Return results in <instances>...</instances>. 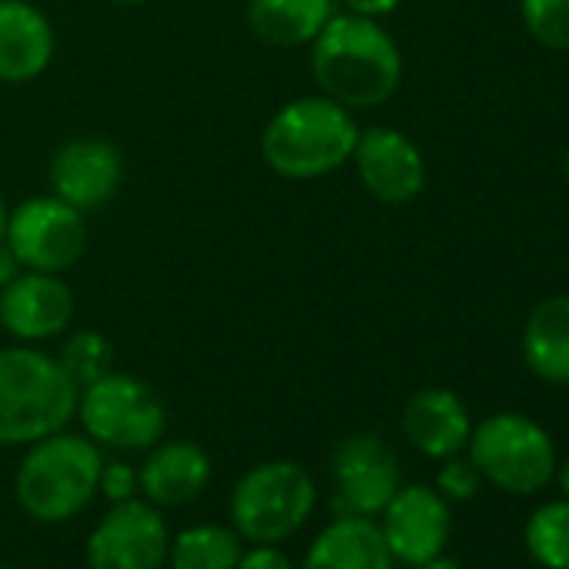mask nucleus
I'll return each instance as SVG.
<instances>
[{
	"mask_svg": "<svg viewBox=\"0 0 569 569\" xmlns=\"http://www.w3.org/2000/svg\"><path fill=\"white\" fill-rule=\"evenodd\" d=\"M392 562L376 519L339 516L312 539L299 569H392Z\"/></svg>",
	"mask_w": 569,
	"mask_h": 569,
	"instance_id": "18",
	"label": "nucleus"
},
{
	"mask_svg": "<svg viewBox=\"0 0 569 569\" xmlns=\"http://www.w3.org/2000/svg\"><path fill=\"white\" fill-rule=\"evenodd\" d=\"M74 419H81L84 436L94 439L101 449L148 452L154 442L164 439L168 406L151 382L111 369L108 376L81 389Z\"/></svg>",
	"mask_w": 569,
	"mask_h": 569,
	"instance_id": "6",
	"label": "nucleus"
},
{
	"mask_svg": "<svg viewBox=\"0 0 569 569\" xmlns=\"http://www.w3.org/2000/svg\"><path fill=\"white\" fill-rule=\"evenodd\" d=\"M562 168H566V178H569V151H566V161H562Z\"/></svg>",
	"mask_w": 569,
	"mask_h": 569,
	"instance_id": "34",
	"label": "nucleus"
},
{
	"mask_svg": "<svg viewBox=\"0 0 569 569\" xmlns=\"http://www.w3.org/2000/svg\"><path fill=\"white\" fill-rule=\"evenodd\" d=\"M241 552H244V539L234 532V526L198 522L191 529H181L171 539L168 566L171 569H234Z\"/></svg>",
	"mask_w": 569,
	"mask_h": 569,
	"instance_id": "21",
	"label": "nucleus"
},
{
	"mask_svg": "<svg viewBox=\"0 0 569 569\" xmlns=\"http://www.w3.org/2000/svg\"><path fill=\"white\" fill-rule=\"evenodd\" d=\"M21 271H24V264L18 261V254L11 251V244L0 241V289H4V284H11Z\"/></svg>",
	"mask_w": 569,
	"mask_h": 569,
	"instance_id": "29",
	"label": "nucleus"
},
{
	"mask_svg": "<svg viewBox=\"0 0 569 569\" xmlns=\"http://www.w3.org/2000/svg\"><path fill=\"white\" fill-rule=\"evenodd\" d=\"M8 214H11V208H8L4 194H0V241H4V231H8Z\"/></svg>",
	"mask_w": 569,
	"mask_h": 569,
	"instance_id": "31",
	"label": "nucleus"
},
{
	"mask_svg": "<svg viewBox=\"0 0 569 569\" xmlns=\"http://www.w3.org/2000/svg\"><path fill=\"white\" fill-rule=\"evenodd\" d=\"M0 569H14V566H0Z\"/></svg>",
	"mask_w": 569,
	"mask_h": 569,
	"instance_id": "35",
	"label": "nucleus"
},
{
	"mask_svg": "<svg viewBox=\"0 0 569 569\" xmlns=\"http://www.w3.org/2000/svg\"><path fill=\"white\" fill-rule=\"evenodd\" d=\"M379 516V529L392 559L406 566H422L449 546L452 509L449 499L432 486H399Z\"/></svg>",
	"mask_w": 569,
	"mask_h": 569,
	"instance_id": "10",
	"label": "nucleus"
},
{
	"mask_svg": "<svg viewBox=\"0 0 569 569\" xmlns=\"http://www.w3.org/2000/svg\"><path fill=\"white\" fill-rule=\"evenodd\" d=\"M526 549L546 569H569V499L546 502L529 516Z\"/></svg>",
	"mask_w": 569,
	"mask_h": 569,
	"instance_id": "22",
	"label": "nucleus"
},
{
	"mask_svg": "<svg viewBox=\"0 0 569 569\" xmlns=\"http://www.w3.org/2000/svg\"><path fill=\"white\" fill-rule=\"evenodd\" d=\"M211 482V456L188 439H161L148 449L138 469V492L151 506L181 509L194 502Z\"/></svg>",
	"mask_w": 569,
	"mask_h": 569,
	"instance_id": "15",
	"label": "nucleus"
},
{
	"mask_svg": "<svg viewBox=\"0 0 569 569\" xmlns=\"http://www.w3.org/2000/svg\"><path fill=\"white\" fill-rule=\"evenodd\" d=\"M319 486L292 459H271L248 469L231 489V526L251 546H278L296 536L316 512Z\"/></svg>",
	"mask_w": 569,
	"mask_h": 569,
	"instance_id": "5",
	"label": "nucleus"
},
{
	"mask_svg": "<svg viewBox=\"0 0 569 569\" xmlns=\"http://www.w3.org/2000/svg\"><path fill=\"white\" fill-rule=\"evenodd\" d=\"M446 466L439 469V492L446 496V499H456V502H466V499H472L476 496V489H479V482H482V476H479V469L472 466V459H459V456H449V459H442Z\"/></svg>",
	"mask_w": 569,
	"mask_h": 569,
	"instance_id": "25",
	"label": "nucleus"
},
{
	"mask_svg": "<svg viewBox=\"0 0 569 569\" xmlns=\"http://www.w3.org/2000/svg\"><path fill=\"white\" fill-rule=\"evenodd\" d=\"M339 14V0H248L244 21L268 48H306Z\"/></svg>",
	"mask_w": 569,
	"mask_h": 569,
	"instance_id": "19",
	"label": "nucleus"
},
{
	"mask_svg": "<svg viewBox=\"0 0 569 569\" xmlns=\"http://www.w3.org/2000/svg\"><path fill=\"white\" fill-rule=\"evenodd\" d=\"M339 4H342L349 14L382 21V18H389V14H396V11H399L402 0H339Z\"/></svg>",
	"mask_w": 569,
	"mask_h": 569,
	"instance_id": "28",
	"label": "nucleus"
},
{
	"mask_svg": "<svg viewBox=\"0 0 569 569\" xmlns=\"http://www.w3.org/2000/svg\"><path fill=\"white\" fill-rule=\"evenodd\" d=\"M309 48L319 94L349 111L382 108L402 84V51L372 18L339 11Z\"/></svg>",
	"mask_w": 569,
	"mask_h": 569,
	"instance_id": "1",
	"label": "nucleus"
},
{
	"mask_svg": "<svg viewBox=\"0 0 569 569\" xmlns=\"http://www.w3.org/2000/svg\"><path fill=\"white\" fill-rule=\"evenodd\" d=\"M58 51L54 24L31 0H0V84L38 81Z\"/></svg>",
	"mask_w": 569,
	"mask_h": 569,
	"instance_id": "16",
	"label": "nucleus"
},
{
	"mask_svg": "<svg viewBox=\"0 0 569 569\" xmlns=\"http://www.w3.org/2000/svg\"><path fill=\"white\" fill-rule=\"evenodd\" d=\"M366 191L382 204H409L426 191V158L419 144L399 128H366L359 131L352 161Z\"/></svg>",
	"mask_w": 569,
	"mask_h": 569,
	"instance_id": "11",
	"label": "nucleus"
},
{
	"mask_svg": "<svg viewBox=\"0 0 569 569\" xmlns=\"http://www.w3.org/2000/svg\"><path fill=\"white\" fill-rule=\"evenodd\" d=\"M78 396L58 356L28 342L0 349V446H31L68 429Z\"/></svg>",
	"mask_w": 569,
	"mask_h": 569,
	"instance_id": "3",
	"label": "nucleus"
},
{
	"mask_svg": "<svg viewBox=\"0 0 569 569\" xmlns=\"http://www.w3.org/2000/svg\"><path fill=\"white\" fill-rule=\"evenodd\" d=\"M234 569H299L278 546H251L241 552Z\"/></svg>",
	"mask_w": 569,
	"mask_h": 569,
	"instance_id": "27",
	"label": "nucleus"
},
{
	"mask_svg": "<svg viewBox=\"0 0 569 569\" xmlns=\"http://www.w3.org/2000/svg\"><path fill=\"white\" fill-rule=\"evenodd\" d=\"M466 449L479 476L512 496L539 492L556 472V446L549 432L522 412H496L482 419Z\"/></svg>",
	"mask_w": 569,
	"mask_h": 569,
	"instance_id": "7",
	"label": "nucleus"
},
{
	"mask_svg": "<svg viewBox=\"0 0 569 569\" xmlns=\"http://www.w3.org/2000/svg\"><path fill=\"white\" fill-rule=\"evenodd\" d=\"M332 479H336V506L342 516H379L386 502L396 496L399 482V459L386 439L372 432H359L339 442L332 456Z\"/></svg>",
	"mask_w": 569,
	"mask_h": 569,
	"instance_id": "12",
	"label": "nucleus"
},
{
	"mask_svg": "<svg viewBox=\"0 0 569 569\" xmlns=\"http://www.w3.org/2000/svg\"><path fill=\"white\" fill-rule=\"evenodd\" d=\"M51 194L74 204L78 211L104 208L121 181H124V158L104 138H68L48 168Z\"/></svg>",
	"mask_w": 569,
	"mask_h": 569,
	"instance_id": "14",
	"label": "nucleus"
},
{
	"mask_svg": "<svg viewBox=\"0 0 569 569\" xmlns=\"http://www.w3.org/2000/svg\"><path fill=\"white\" fill-rule=\"evenodd\" d=\"M559 486H562V496L569 499V459H566L562 469H559Z\"/></svg>",
	"mask_w": 569,
	"mask_h": 569,
	"instance_id": "32",
	"label": "nucleus"
},
{
	"mask_svg": "<svg viewBox=\"0 0 569 569\" xmlns=\"http://www.w3.org/2000/svg\"><path fill=\"white\" fill-rule=\"evenodd\" d=\"M58 362L71 376V382L84 389L114 369V342L98 329H78L64 339Z\"/></svg>",
	"mask_w": 569,
	"mask_h": 569,
	"instance_id": "23",
	"label": "nucleus"
},
{
	"mask_svg": "<svg viewBox=\"0 0 569 569\" xmlns=\"http://www.w3.org/2000/svg\"><path fill=\"white\" fill-rule=\"evenodd\" d=\"M416 569H459V562L452 559V556H446V552H439V556H432V559H426L422 566H416Z\"/></svg>",
	"mask_w": 569,
	"mask_h": 569,
	"instance_id": "30",
	"label": "nucleus"
},
{
	"mask_svg": "<svg viewBox=\"0 0 569 569\" xmlns=\"http://www.w3.org/2000/svg\"><path fill=\"white\" fill-rule=\"evenodd\" d=\"M359 121L326 94H302L281 104L258 141L261 161L284 181H316L352 161Z\"/></svg>",
	"mask_w": 569,
	"mask_h": 569,
	"instance_id": "2",
	"label": "nucleus"
},
{
	"mask_svg": "<svg viewBox=\"0 0 569 569\" xmlns=\"http://www.w3.org/2000/svg\"><path fill=\"white\" fill-rule=\"evenodd\" d=\"M406 439L429 459L459 456L472 436L466 402L449 389H419L402 409Z\"/></svg>",
	"mask_w": 569,
	"mask_h": 569,
	"instance_id": "17",
	"label": "nucleus"
},
{
	"mask_svg": "<svg viewBox=\"0 0 569 569\" xmlns=\"http://www.w3.org/2000/svg\"><path fill=\"white\" fill-rule=\"evenodd\" d=\"M74 322V292L61 274L21 271L0 289V326L8 336L28 346L64 336Z\"/></svg>",
	"mask_w": 569,
	"mask_h": 569,
	"instance_id": "13",
	"label": "nucleus"
},
{
	"mask_svg": "<svg viewBox=\"0 0 569 569\" xmlns=\"http://www.w3.org/2000/svg\"><path fill=\"white\" fill-rule=\"evenodd\" d=\"M98 492H104L111 502H124V499H134L138 496V469L121 462V459H111L101 466V479H98Z\"/></svg>",
	"mask_w": 569,
	"mask_h": 569,
	"instance_id": "26",
	"label": "nucleus"
},
{
	"mask_svg": "<svg viewBox=\"0 0 569 569\" xmlns=\"http://www.w3.org/2000/svg\"><path fill=\"white\" fill-rule=\"evenodd\" d=\"M171 532L158 506L148 499L111 502L84 546L88 569H161L168 562Z\"/></svg>",
	"mask_w": 569,
	"mask_h": 569,
	"instance_id": "9",
	"label": "nucleus"
},
{
	"mask_svg": "<svg viewBox=\"0 0 569 569\" xmlns=\"http://www.w3.org/2000/svg\"><path fill=\"white\" fill-rule=\"evenodd\" d=\"M522 24L549 51H569V0H519Z\"/></svg>",
	"mask_w": 569,
	"mask_h": 569,
	"instance_id": "24",
	"label": "nucleus"
},
{
	"mask_svg": "<svg viewBox=\"0 0 569 569\" xmlns=\"http://www.w3.org/2000/svg\"><path fill=\"white\" fill-rule=\"evenodd\" d=\"M101 466L104 456L94 439L61 429L28 446L14 476V496L38 522L74 519L94 499Z\"/></svg>",
	"mask_w": 569,
	"mask_h": 569,
	"instance_id": "4",
	"label": "nucleus"
},
{
	"mask_svg": "<svg viewBox=\"0 0 569 569\" xmlns=\"http://www.w3.org/2000/svg\"><path fill=\"white\" fill-rule=\"evenodd\" d=\"M4 241L28 271L61 274L84 258L88 221L84 211L61 201L58 194H38L11 208Z\"/></svg>",
	"mask_w": 569,
	"mask_h": 569,
	"instance_id": "8",
	"label": "nucleus"
},
{
	"mask_svg": "<svg viewBox=\"0 0 569 569\" xmlns=\"http://www.w3.org/2000/svg\"><path fill=\"white\" fill-rule=\"evenodd\" d=\"M114 8H141V4H148V0H111Z\"/></svg>",
	"mask_w": 569,
	"mask_h": 569,
	"instance_id": "33",
	"label": "nucleus"
},
{
	"mask_svg": "<svg viewBox=\"0 0 569 569\" xmlns=\"http://www.w3.org/2000/svg\"><path fill=\"white\" fill-rule=\"evenodd\" d=\"M522 359L542 382L569 386V296L542 299L522 329Z\"/></svg>",
	"mask_w": 569,
	"mask_h": 569,
	"instance_id": "20",
	"label": "nucleus"
}]
</instances>
